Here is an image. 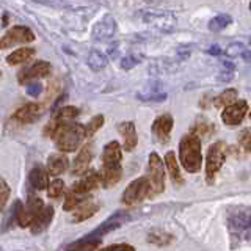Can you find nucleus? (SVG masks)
<instances>
[{
    "label": "nucleus",
    "instance_id": "1",
    "mask_svg": "<svg viewBox=\"0 0 251 251\" xmlns=\"http://www.w3.org/2000/svg\"><path fill=\"white\" fill-rule=\"evenodd\" d=\"M52 140L61 152H73L82 143L85 135V126L77 123H66L53 121V130H52Z\"/></svg>",
    "mask_w": 251,
    "mask_h": 251
},
{
    "label": "nucleus",
    "instance_id": "2",
    "mask_svg": "<svg viewBox=\"0 0 251 251\" xmlns=\"http://www.w3.org/2000/svg\"><path fill=\"white\" fill-rule=\"evenodd\" d=\"M179 159L185 171L198 173L202 165L201 154V138L195 133H187L180 138L179 143Z\"/></svg>",
    "mask_w": 251,
    "mask_h": 251
},
{
    "label": "nucleus",
    "instance_id": "3",
    "mask_svg": "<svg viewBox=\"0 0 251 251\" xmlns=\"http://www.w3.org/2000/svg\"><path fill=\"white\" fill-rule=\"evenodd\" d=\"M227 226L231 234L232 248L239 243L245 242L251 237V210L250 209H235L229 212Z\"/></svg>",
    "mask_w": 251,
    "mask_h": 251
},
{
    "label": "nucleus",
    "instance_id": "4",
    "mask_svg": "<svg viewBox=\"0 0 251 251\" xmlns=\"http://www.w3.org/2000/svg\"><path fill=\"white\" fill-rule=\"evenodd\" d=\"M227 155V146L223 141H215L214 145H210L207 149V157H206V180L207 184H214L218 171L222 170L225 165Z\"/></svg>",
    "mask_w": 251,
    "mask_h": 251
},
{
    "label": "nucleus",
    "instance_id": "5",
    "mask_svg": "<svg viewBox=\"0 0 251 251\" xmlns=\"http://www.w3.org/2000/svg\"><path fill=\"white\" fill-rule=\"evenodd\" d=\"M148 182H149V196L160 195L165 190V167L157 152L149 154L148 163Z\"/></svg>",
    "mask_w": 251,
    "mask_h": 251
},
{
    "label": "nucleus",
    "instance_id": "6",
    "mask_svg": "<svg viewBox=\"0 0 251 251\" xmlns=\"http://www.w3.org/2000/svg\"><path fill=\"white\" fill-rule=\"evenodd\" d=\"M140 16L143 22L148 25L157 28L159 31H171L176 27V18L175 14L163 10H143L140 11Z\"/></svg>",
    "mask_w": 251,
    "mask_h": 251
},
{
    "label": "nucleus",
    "instance_id": "7",
    "mask_svg": "<svg viewBox=\"0 0 251 251\" xmlns=\"http://www.w3.org/2000/svg\"><path fill=\"white\" fill-rule=\"evenodd\" d=\"M35 41V33L25 25H16L10 28L0 39V49L6 50L18 44H27Z\"/></svg>",
    "mask_w": 251,
    "mask_h": 251
},
{
    "label": "nucleus",
    "instance_id": "8",
    "mask_svg": "<svg viewBox=\"0 0 251 251\" xmlns=\"http://www.w3.org/2000/svg\"><path fill=\"white\" fill-rule=\"evenodd\" d=\"M149 195V182L148 177H138L133 182H130L123 193V204L126 206H135V204L141 202L146 196Z\"/></svg>",
    "mask_w": 251,
    "mask_h": 251
},
{
    "label": "nucleus",
    "instance_id": "9",
    "mask_svg": "<svg viewBox=\"0 0 251 251\" xmlns=\"http://www.w3.org/2000/svg\"><path fill=\"white\" fill-rule=\"evenodd\" d=\"M116 21L113 16H104L100 21H98L94 24V27L91 30V36L94 41H107V39L113 38V35L116 33Z\"/></svg>",
    "mask_w": 251,
    "mask_h": 251
},
{
    "label": "nucleus",
    "instance_id": "10",
    "mask_svg": "<svg viewBox=\"0 0 251 251\" xmlns=\"http://www.w3.org/2000/svg\"><path fill=\"white\" fill-rule=\"evenodd\" d=\"M248 112L247 100H235L234 104L225 107L222 113V120L226 126H239Z\"/></svg>",
    "mask_w": 251,
    "mask_h": 251
},
{
    "label": "nucleus",
    "instance_id": "11",
    "mask_svg": "<svg viewBox=\"0 0 251 251\" xmlns=\"http://www.w3.org/2000/svg\"><path fill=\"white\" fill-rule=\"evenodd\" d=\"M173 126H175V120L173 116L165 113L162 116H159L152 124V133H154V138L159 141V143L165 145L170 141L171 137V130H173Z\"/></svg>",
    "mask_w": 251,
    "mask_h": 251
},
{
    "label": "nucleus",
    "instance_id": "12",
    "mask_svg": "<svg viewBox=\"0 0 251 251\" xmlns=\"http://www.w3.org/2000/svg\"><path fill=\"white\" fill-rule=\"evenodd\" d=\"M50 74V63L47 61H36L31 66L25 68L24 71H21L18 78L19 83H28L33 78H41V77H47Z\"/></svg>",
    "mask_w": 251,
    "mask_h": 251
},
{
    "label": "nucleus",
    "instance_id": "13",
    "mask_svg": "<svg viewBox=\"0 0 251 251\" xmlns=\"http://www.w3.org/2000/svg\"><path fill=\"white\" fill-rule=\"evenodd\" d=\"M124 218H127V215L126 214H116V215H113L112 218H108L107 222L104 223V225H100L99 227H96L90 235H86V237H83L82 240H78V242H88V240H100V237L102 235H105V234H108V232H112V231H115V229H118V227L121 226V223H123V220Z\"/></svg>",
    "mask_w": 251,
    "mask_h": 251
},
{
    "label": "nucleus",
    "instance_id": "14",
    "mask_svg": "<svg viewBox=\"0 0 251 251\" xmlns=\"http://www.w3.org/2000/svg\"><path fill=\"white\" fill-rule=\"evenodd\" d=\"M43 113H44V105L39 104V102H31V104H27L21 107L19 110H16L13 118L21 123H35Z\"/></svg>",
    "mask_w": 251,
    "mask_h": 251
},
{
    "label": "nucleus",
    "instance_id": "15",
    "mask_svg": "<svg viewBox=\"0 0 251 251\" xmlns=\"http://www.w3.org/2000/svg\"><path fill=\"white\" fill-rule=\"evenodd\" d=\"M99 184H100V173L91 170L86 173V175H83V177L78 180V182L74 184L73 190L77 193H82V195H88L94 190V188H98Z\"/></svg>",
    "mask_w": 251,
    "mask_h": 251
},
{
    "label": "nucleus",
    "instance_id": "16",
    "mask_svg": "<svg viewBox=\"0 0 251 251\" xmlns=\"http://www.w3.org/2000/svg\"><path fill=\"white\" fill-rule=\"evenodd\" d=\"M93 146L91 145H85L80 152L77 154V157L74 159V163H73V173L74 175H85L86 171H88V167L93 160Z\"/></svg>",
    "mask_w": 251,
    "mask_h": 251
},
{
    "label": "nucleus",
    "instance_id": "17",
    "mask_svg": "<svg viewBox=\"0 0 251 251\" xmlns=\"http://www.w3.org/2000/svg\"><path fill=\"white\" fill-rule=\"evenodd\" d=\"M121 146L118 141H110L102 152V165L104 167H120L121 165Z\"/></svg>",
    "mask_w": 251,
    "mask_h": 251
},
{
    "label": "nucleus",
    "instance_id": "18",
    "mask_svg": "<svg viewBox=\"0 0 251 251\" xmlns=\"http://www.w3.org/2000/svg\"><path fill=\"white\" fill-rule=\"evenodd\" d=\"M118 130H120V133L123 135L126 151H133V149L137 148V143H138L135 124H133L132 121H124L118 126Z\"/></svg>",
    "mask_w": 251,
    "mask_h": 251
},
{
    "label": "nucleus",
    "instance_id": "19",
    "mask_svg": "<svg viewBox=\"0 0 251 251\" xmlns=\"http://www.w3.org/2000/svg\"><path fill=\"white\" fill-rule=\"evenodd\" d=\"M52 218H53V207L50 206H46L41 209V212L33 218V222H31V232L33 234H39V232H43L47 226L50 225L52 222Z\"/></svg>",
    "mask_w": 251,
    "mask_h": 251
},
{
    "label": "nucleus",
    "instance_id": "20",
    "mask_svg": "<svg viewBox=\"0 0 251 251\" xmlns=\"http://www.w3.org/2000/svg\"><path fill=\"white\" fill-rule=\"evenodd\" d=\"M165 165H167V170L170 173V177H171L173 182H175L176 185H182L184 177H182V173H180V170H179L176 155L173 151H168L167 154H165Z\"/></svg>",
    "mask_w": 251,
    "mask_h": 251
},
{
    "label": "nucleus",
    "instance_id": "21",
    "mask_svg": "<svg viewBox=\"0 0 251 251\" xmlns=\"http://www.w3.org/2000/svg\"><path fill=\"white\" fill-rule=\"evenodd\" d=\"M69 162L65 154H52L49 157V160H47V170H49L52 176H57L66 171Z\"/></svg>",
    "mask_w": 251,
    "mask_h": 251
},
{
    "label": "nucleus",
    "instance_id": "22",
    "mask_svg": "<svg viewBox=\"0 0 251 251\" xmlns=\"http://www.w3.org/2000/svg\"><path fill=\"white\" fill-rule=\"evenodd\" d=\"M123 176L121 165L120 167H104V171L100 173V184L104 187H113L120 182Z\"/></svg>",
    "mask_w": 251,
    "mask_h": 251
},
{
    "label": "nucleus",
    "instance_id": "23",
    "mask_svg": "<svg viewBox=\"0 0 251 251\" xmlns=\"http://www.w3.org/2000/svg\"><path fill=\"white\" fill-rule=\"evenodd\" d=\"M33 55H35V49H31V47H21V49H16L13 53L8 55L6 63L11 66H18V65H22V63L28 61Z\"/></svg>",
    "mask_w": 251,
    "mask_h": 251
},
{
    "label": "nucleus",
    "instance_id": "24",
    "mask_svg": "<svg viewBox=\"0 0 251 251\" xmlns=\"http://www.w3.org/2000/svg\"><path fill=\"white\" fill-rule=\"evenodd\" d=\"M30 184L35 190H44V188L49 185V179H47V171L41 167H35L30 171L28 175Z\"/></svg>",
    "mask_w": 251,
    "mask_h": 251
},
{
    "label": "nucleus",
    "instance_id": "25",
    "mask_svg": "<svg viewBox=\"0 0 251 251\" xmlns=\"http://www.w3.org/2000/svg\"><path fill=\"white\" fill-rule=\"evenodd\" d=\"M99 210V204L96 202H90V204H85V206L78 207L74 214H73V222L74 223H80V222H85V220L91 218L96 212Z\"/></svg>",
    "mask_w": 251,
    "mask_h": 251
},
{
    "label": "nucleus",
    "instance_id": "26",
    "mask_svg": "<svg viewBox=\"0 0 251 251\" xmlns=\"http://www.w3.org/2000/svg\"><path fill=\"white\" fill-rule=\"evenodd\" d=\"M33 2L49 5V6H60V8H80L90 5L91 0H33Z\"/></svg>",
    "mask_w": 251,
    "mask_h": 251
},
{
    "label": "nucleus",
    "instance_id": "27",
    "mask_svg": "<svg viewBox=\"0 0 251 251\" xmlns=\"http://www.w3.org/2000/svg\"><path fill=\"white\" fill-rule=\"evenodd\" d=\"M86 63H88V66L93 69V71H102L105 69L107 66V57L100 50H91L88 53V58H86Z\"/></svg>",
    "mask_w": 251,
    "mask_h": 251
},
{
    "label": "nucleus",
    "instance_id": "28",
    "mask_svg": "<svg viewBox=\"0 0 251 251\" xmlns=\"http://www.w3.org/2000/svg\"><path fill=\"white\" fill-rule=\"evenodd\" d=\"M232 24V18L227 13H222V14H217L214 16L209 24H207V27L210 31H222L223 28H226L227 25H231Z\"/></svg>",
    "mask_w": 251,
    "mask_h": 251
},
{
    "label": "nucleus",
    "instance_id": "29",
    "mask_svg": "<svg viewBox=\"0 0 251 251\" xmlns=\"http://www.w3.org/2000/svg\"><path fill=\"white\" fill-rule=\"evenodd\" d=\"M148 242L155 247H167L173 242V235L165 231H151L148 234Z\"/></svg>",
    "mask_w": 251,
    "mask_h": 251
},
{
    "label": "nucleus",
    "instance_id": "30",
    "mask_svg": "<svg viewBox=\"0 0 251 251\" xmlns=\"http://www.w3.org/2000/svg\"><path fill=\"white\" fill-rule=\"evenodd\" d=\"M88 198H90L88 195H82V193H77L74 190H71L66 195V200H65V204H63V207H65V210L77 209L78 206H80V204H83Z\"/></svg>",
    "mask_w": 251,
    "mask_h": 251
},
{
    "label": "nucleus",
    "instance_id": "31",
    "mask_svg": "<svg viewBox=\"0 0 251 251\" xmlns=\"http://www.w3.org/2000/svg\"><path fill=\"white\" fill-rule=\"evenodd\" d=\"M235 100H237V90L227 88V90H225L222 94H220V96H217L214 99V105L218 107V108H222V107H227V105L234 104Z\"/></svg>",
    "mask_w": 251,
    "mask_h": 251
},
{
    "label": "nucleus",
    "instance_id": "32",
    "mask_svg": "<svg viewBox=\"0 0 251 251\" xmlns=\"http://www.w3.org/2000/svg\"><path fill=\"white\" fill-rule=\"evenodd\" d=\"M75 116H78V108L73 107V105H66V107H61L57 113H55L53 120L57 123L61 121H68V120H74Z\"/></svg>",
    "mask_w": 251,
    "mask_h": 251
},
{
    "label": "nucleus",
    "instance_id": "33",
    "mask_svg": "<svg viewBox=\"0 0 251 251\" xmlns=\"http://www.w3.org/2000/svg\"><path fill=\"white\" fill-rule=\"evenodd\" d=\"M192 133H195V135H198V137H209L214 133V124H210L209 121L200 120L195 123Z\"/></svg>",
    "mask_w": 251,
    "mask_h": 251
},
{
    "label": "nucleus",
    "instance_id": "34",
    "mask_svg": "<svg viewBox=\"0 0 251 251\" xmlns=\"http://www.w3.org/2000/svg\"><path fill=\"white\" fill-rule=\"evenodd\" d=\"M104 116L102 115H96L94 118H91V121L85 126V135L86 137H91V135H94V133H96L102 126H104Z\"/></svg>",
    "mask_w": 251,
    "mask_h": 251
},
{
    "label": "nucleus",
    "instance_id": "35",
    "mask_svg": "<svg viewBox=\"0 0 251 251\" xmlns=\"http://www.w3.org/2000/svg\"><path fill=\"white\" fill-rule=\"evenodd\" d=\"M100 245V240H88V242H77L73 245L71 251H96Z\"/></svg>",
    "mask_w": 251,
    "mask_h": 251
},
{
    "label": "nucleus",
    "instance_id": "36",
    "mask_svg": "<svg viewBox=\"0 0 251 251\" xmlns=\"http://www.w3.org/2000/svg\"><path fill=\"white\" fill-rule=\"evenodd\" d=\"M65 190V182L61 179H55L52 182H49V196L50 198H58V196Z\"/></svg>",
    "mask_w": 251,
    "mask_h": 251
},
{
    "label": "nucleus",
    "instance_id": "37",
    "mask_svg": "<svg viewBox=\"0 0 251 251\" xmlns=\"http://www.w3.org/2000/svg\"><path fill=\"white\" fill-rule=\"evenodd\" d=\"M239 143L242 146V149L245 152H250L251 154V129H245L240 132L239 135Z\"/></svg>",
    "mask_w": 251,
    "mask_h": 251
},
{
    "label": "nucleus",
    "instance_id": "38",
    "mask_svg": "<svg viewBox=\"0 0 251 251\" xmlns=\"http://www.w3.org/2000/svg\"><path fill=\"white\" fill-rule=\"evenodd\" d=\"M245 50H247V47L242 43H234V44H229L226 47L225 53L227 55V57H237V55H242Z\"/></svg>",
    "mask_w": 251,
    "mask_h": 251
},
{
    "label": "nucleus",
    "instance_id": "39",
    "mask_svg": "<svg viewBox=\"0 0 251 251\" xmlns=\"http://www.w3.org/2000/svg\"><path fill=\"white\" fill-rule=\"evenodd\" d=\"M8 196H10V187H8V184L3 179H0V209L5 207Z\"/></svg>",
    "mask_w": 251,
    "mask_h": 251
},
{
    "label": "nucleus",
    "instance_id": "40",
    "mask_svg": "<svg viewBox=\"0 0 251 251\" xmlns=\"http://www.w3.org/2000/svg\"><path fill=\"white\" fill-rule=\"evenodd\" d=\"M138 98L141 100H154V102H160V100H165L167 99V94L165 93H160V91H151V94H138Z\"/></svg>",
    "mask_w": 251,
    "mask_h": 251
},
{
    "label": "nucleus",
    "instance_id": "41",
    "mask_svg": "<svg viewBox=\"0 0 251 251\" xmlns=\"http://www.w3.org/2000/svg\"><path fill=\"white\" fill-rule=\"evenodd\" d=\"M140 63V58L135 57V55H127V57H124L121 60V68L123 69H132L135 65Z\"/></svg>",
    "mask_w": 251,
    "mask_h": 251
},
{
    "label": "nucleus",
    "instance_id": "42",
    "mask_svg": "<svg viewBox=\"0 0 251 251\" xmlns=\"http://www.w3.org/2000/svg\"><path fill=\"white\" fill-rule=\"evenodd\" d=\"M41 91H43V85L41 83L35 82V83H28L27 85V94L31 98H38L39 94H41Z\"/></svg>",
    "mask_w": 251,
    "mask_h": 251
},
{
    "label": "nucleus",
    "instance_id": "43",
    "mask_svg": "<svg viewBox=\"0 0 251 251\" xmlns=\"http://www.w3.org/2000/svg\"><path fill=\"white\" fill-rule=\"evenodd\" d=\"M102 251H135V248L132 245H127V243H116V245H110Z\"/></svg>",
    "mask_w": 251,
    "mask_h": 251
},
{
    "label": "nucleus",
    "instance_id": "44",
    "mask_svg": "<svg viewBox=\"0 0 251 251\" xmlns=\"http://www.w3.org/2000/svg\"><path fill=\"white\" fill-rule=\"evenodd\" d=\"M207 53H210V55H222V49H220L218 46H210L209 49H207Z\"/></svg>",
    "mask_w": 251,
    "mask_h": 251
},
{
    "label": "nucleus",
    "instance_id": "45",
    "mask_svg": "<svg viewBox=\"0 0 251 251\" xmlns=\"http://www.w3.org/2000/svg\"><path fill=\"white\" fill-rule=\"evenodd\" d=\"M242 57L245 58L247 61H251V52H250V50H245V52L242 53Z\"/></svg>",
    "mask_w": 251,
    "mask_h": 251
},
{
    "label": "nucleus",
    "instance_id": "46",
    "mask_svg": "<svg viewBox=\"0 0 251 251\" xmlns=\"http://www.w3.org/2000/svg\"><path fill=\"white\" fill-rule=\"evenodd\" d=\"M248 43H250V44H251V36H250V39H248Z\"/></svg>",
    "mask_w": 251,
    "mask_h": 251
},
{
    "label": "nucleus",
    "instance_id": "47",
    "mask_svg": "<svg viewBox=\"0 0 251 251\" xmlns=\"http://www.w3.org/2000/svg\"><path fill=\"white\" fill-rule=\"evenodd\" d=\"M250 118H251V113H250Z\"/></svg>",
    "mask_w": 251,
    "mask_h": 251
},
{
    "label": "nucleus",
    "instance_id": "48",
    "mask_svg": "<svg viewBox=\"0 0 251 251\" xmlns=\"http://www.w3.org/2000/svg\"><path fill=\"white\" fill-rule=\"evenodd\" d=\"M0 210H2V209H0Z\"/></svg>",
    "mask_w": 251,
    "mask_h": 251
}]
</instances>
